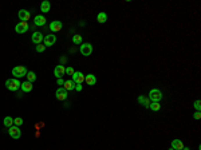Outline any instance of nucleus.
<instances>
[{
	"instance_id": "nucleus-11",
	"label": "nucleus",
	"mask_w": 201,
	"mask_h": 150,
	"mask_svg": "<svg viewBox=\"0 0 201 150\" xmlns=\"http://www.w3.org/2000/svg\"><path fill=\"white\" fill-rule=\"evenodd\" d=\"M17 16H19L20 21H27V20H30V18H31V12L27 10H20L17 12Z\"/></svg>"
},
{
	"instance_id": "nucleus-10",
	"label": "nucleus",
	"mask_w": 201,
	"mask_h": 150,
	"mask_svg": "<svg viewBox=\"0 0 201 150\" xmlns=\"http://www.w3.org/2000/svg\"><path fill=\"white\" fill-rule=\"evenodd\" d=\"M55 97H56V99H58V101H66L69 95H67V91L64 90V88H63V87H59L58 90L55 91Z\"/></svg>"
},
{
	"instance_id": "nucleus-25",
	"label": "nucleus",
	"mask_w": 201,
	"mask_h": 150,
	"mask_svg": "<svg viewBox=\"0 0 201 150\" xmlns=\"http://www.w3.org/2000/svg\"><path fill=\"white\" fill-rule=\"evenodd\" d=\"M73 43H75V44H82V36L80 35H74L73 36Z\"/></svg>"
},
{
	"instance_id": "nucleus-2",
	"label": "nucleus",
	"mask_w": 201,
	"mask_h": 150,
	"mask_svg": "<svg viewBox=\"0 0 201 150\" xmlns=\"http://www.w3.org/2000/svg\"><path fill=\"white\" fill-rule=\"evenodd\" d=\"M148 98H149L150 102H159L162 99V93H161V90H158V88H152V90L149 91Z\"/></svg>"
},
{
	"instance_id": "nucleus-14",
	"label": "nucleus",
	"mask_w": 201,
	"mask_h": 150,
	"mask_svg": "<svg viewBox=\"0 0 201 150\" xmlns=\"http://www.w3.org/2000/svg\"><path fill=\"white\" fill-rule=\"evenodd\" d=\"M85 80H86V83L89 84V86L97 84V77H95L94 74H87L86 77H85Z\"/></svg>"
},
{
	"instance_id": "nucleus-28",
	"label": "nucleus",
	"mask_w": 201,
	"mask_h": 150,
	"mask_svg": "<svg viewBox=\"0 0 201 150\" xmlns=\"http://www.w3.org/2000/svg\"><path fill=\"white\" fill-rule=\"evenodd\" d=\"M194 109H196V111H200L201 110V102L198 101V99L197 101H194Z\"/></svg>"
},
{
	"instance_id": "nucleus-33",
	"label": "nucleus",
	"mask_w": 201,
	"mask_h": 150,
	"mask_svg": "<svg viewBox=\"0 0 201 150\" xmlns=\"http://www.w3.org/2000/svg\"><path fill=\"white\" fill-rule=\"evenodd\" d=\"M66 62H67V58L66 56H62V58H60V64L63 66V63H66Z\"/></svg>"
},
{
	"instance_id": "nucleus-31",
	"label": "nucleus",
	"mask_w": 201,
	"mask_h": 150,
	"mask_svg": "<svg viewBox=\"0 0 201 150\" xmlns=\"http://www.w3.org/2000/svg\"><path fill=\"white\" fill-rule=\"evenodd\" d=\"M193 118H194V119H200V118H201V114H200V111H196V113H194Z\"/></svg>"
},
{
	"instance_id": "nucleus-27",
	"label": "nucleus",
	"mask_w": 201,
	"mask_h": 150,
	"mask_svg": "<svg viewBox=\"0 0 201 150\" xmlns=\"http://www.w3.org/2000/svg\"><path fill=\"white\" fill-rule=\"evenodd\" d=\"M44 50H46V46L43 44V43L36 44V51H38V53H44Z\"/></svg>"
},
{
	"instance_id": "nucleus-29",
	"label": "nucleus",
	"mask_w": 201,
	"mask_h": 150,
	"mask_svg": "<svg viewBox=\"0 0 201 150\" xmlns=\"http://www.w3.org/2000/svg\"><path fill=\"white\" fill-rule=\"evenodd\" d=\"M74 73H75V71H74L73 67H66V75H71V77H73Z\"/></svg>"
},
{
	"instance_id": "nucleus-16",
	"label": "nucleus",
	"mask_w": 201,
	"mask_h": 150,
	"mask_svg": "<svg viewBox=\"0 0 201 150\" xmlns=\"http://www.w3.org/2000/svg\"><path fill=\"white\" fill-rule=\"evenodd\" d=\"M172 149L173 150H182L184 149V143L181 140H173L172 141Z\"/></svg>"
},
{
	"instance_id": "nucleus-30",
	"label": "nucleus",
	"mask_w": 201,
	"mask_h": 150,
	"mask_svg": "<svg viewBox=\"0 0 201 150\" xmlns=\"http://www.w3.org/2000/svg\"><path fill=\"white\" fill-rule=\"evenodd\" d=\"M82 83H76L75 84V88H74V90H76V91H82Z\"/></svg>"
},
{
	"instance_id": "nucleus-18",
	"label": "nucleus",
	"mask_w": 201,
	"mask_h": 150,
	"mask_svg": "<svg viewBox=\"0 0 201 150\" xmlns=\"http://www.w3.org/2000/svg\"><path fill=\"white\" fill-rule=\"evenodd\" d=\"M50 10H51V3L50 1H43L42 4H40V11H42L43 14H47V12H50Z\"/></svg>"
},
{
	"instance_id": "nucleus-24",
	"label": "nucleus",
	"mask_w": 201,
	"mask_h": 150,
	"mask_svg": "<svg viewBox=\"0 0 201 150\" xmlns=\"http://www.w3.org/2000/svg\"><path fill=\"white\" fill-rule=\"evenodd\" d=\"M26 77H27V79H28V82H35V80H36V74L34 73V71H28L27 73V75H26Z\"/></svg>"
},
{
	"instance_id": "nucleus-3",
	"label": "nucleus",
	"mask_w": 201,
	"mask_h": 150,
	"mask_svg": "<svg viewBox=\"0 0 201 150\" xmlns=\"http://www.w3.org/2000/svg\"><path fill=\"white\" fill-rule=\"evenodd\" d=\"M27 68H26L24 66H15L14 68H12V75H14L16 79H19V78H23L27 75Z\"/></svg>"
},
{
	"instance_id": "nucleus-23",
	"label": "nucleus",
	"mask_w": 201,
	"mask_h": 150,
	"mask_svg": "<svg viewBox=\"0 0 201 150\" xmlns=\"http://www.w3.org/2000/svg\"><path fill=\"white\" fill-rule=\"evenodd\" d=\"M149 109L152 111H159V110H161V105H159V102H152Z\"/></svg>"
},
{
	"instance_id": "nucleus-32",
	"label": "nucleus",
	"mask_w": 201,
	"mask_h": 150,
	"mask_svg": "<svg viewBox=\"0 0 201 150\" xmlns=\"http://www.w3.org/2000/svg\"><path fill=\"white\" fill-rule=\"evenodd\" d=\"M64 82H66V80H63L62 78H60V79H58V82H56V83H58L59 86H63V84H64Z\"/></svg>"
},
{
	"instance_id": "nucleus-13",
	"label": "nucleus",
	"mask_w": 201,
	"mask_h": 150,
	"mask_svg": "<svg viewBox=\"0 0 201 150\" xmlns=\"http://www.w3.org/2000/svg\"><path fill=\"white\" fill-rule=\"evenodd\" d=\"M62 27H63V24H62V21L60 20H54V21H51V24H50V30H51L52 32L60 31Z\"/></svg>"
},
{
	"instance_id": "nucleus-7",
	"label": "nucleus",
	"mask_w": 201,
	"mask_h": 150,
	"mask_svg": "<svg viewBox=\"0 0 201 150\" xmlns=\"http://www.w3.org/2000/svg\"><path fill=\"white\" fill-rule=\"evenodd\" d=\"M54 75H55L58 79H60L63 75H66V67L62 66V64L55 66V68H54Z\"/></svg>"
},
{
	"instance_id": "nucleus-4",
	"label": "nucleus",
	"mask_w": 201,
	"mask_h": 150,
	"mask_svg": "<svg viewBox=\"0 0 201 150\" xmlns=\"http://www.w3.org/2000/svg\"><path fill=\"white\" fill-rule=\"evenodd\" d=\"M79 51L83 56H90L93 54V44L91 43H82Z\"/></svg>"
},
{
	"instance_id": "nucleus-34",
	"label": "nucleus",
	"mask_w": 201,
	"mask_h": 150,
	"mask_svg": "<svg viewBox=\"0 0 201 150\" xmlns=\"http://www.w3.org/2000/svg\"><path fill=\"white\" fill-rule=\"evenodd\" d=\"M182 150H191V149H189V147H185V146H184V149H182Z\"/></svg>"
},
{
	"instance_id": "nucleus-9",
	"label": "nucleus",
	"mask_w": 201,
	"mask_h": 150,
	"mask_svg": "<svg viewBox=\"0 0 201 150\" xmlns=\"http://www.w3.org/2000/svg\"><path fill=\"white\" fill-rule=\"evenodd\" d=\"M44 46L46 47H51V46H54L55 44V42H56V36L54 35V34H49V35H46L44 36Z\"/></svg>"
},
{
	"instance_id": "nucleus-17",
	"label": "nucleus",
	"mask_w": 201,
	"mask_h": 150,
	"mask_svg": "<svg viewBox=\"0 0 201 150\" xmlns=\"http://www.w3.org/2000/svg\"><path fill=\"white\" fill-rule=\"evenodd\" d=\"M138 103H141V105H143L146 109H149V106H150V101H149V98L148 97H145V95H139L138 97Z\"/></svg>"
},
{
	"instance_id": "nucleus-1",
	"label": "nucleus",
	"mask_w": 201,
	"mask_h": 150,
	"mask_svg": "<svg viewBox=\"0 0 201 150\" xmlns=\"http://www.w3.org/2000/svg\"><path fill=\"white\" fill-rule=\"evenodd\" d=\"M20 86H21L20 80L16 79V78L6 80V87H7V90H10V91H17L20 88Z\"/></svg>"
},
{
	"instance_id": "nucleus-15",
	"label": "nucleus",
	"mask_w": 201,
	"mask_h": 150,
	"mask_svg": "<svg viewBox=\"0 0 201 150\" xmlns=\"http://www.w3.org/2000/svg\"><path fill=\"white\" fill-rule=\"evenodd\" d=\"M46 18L43 16V15H36L34 18V23H35V26H38V27H40V26H44L46 24Z\"/></svg>"
},
{
	"instance_id": "nucleus-21",
	"label": "nucleus",
	"mask_w": 201,
	"mask_h": 150,
	"mask_svg": "<svg viewBox=\"0 0 201 150\" xmlns=\"http://www.w3.org/2000/svg\"><path fill=\"white\" fill-rule=\"evenodd\" d=\"M63 86H64L63 88H64L66 91H71V90H74V88H75V83H74L73 80H66Z\"/></svg>"
},
{
	"instance_id": "nucleus-5",
	"label": "nucleus",
	"mask_w": 201,
	"mask_h": 150,
	"mask_svg": "<svg viewBox=\"0 0 201 150\" xmlns=\"http://www.w3.org/2000/svg\"><path fill=\"white\" fill-rule=\"evenodd\" d=\"M8 134H10L14 140H19L21 137V130L17 127V126H11V127H8Z\"/></svg>"
},
{
	"instance_id": "nucleus-26",
	"label": "nucleus",
	"mask_w": 201,
	"mask_h": 150,
	"mask_svg": "<svg viewBox=\"0 0 201 150\" xmlns=\"http://www.w3.org/2000/svg\"><path fill=\"white\" fill-rule=\"evenodd\" d=\"M14 123H15V126H17V127H19V126L23 125V119H21L20 117H17V118H14Z\"/></svg>"
},
{
	"instance_id": "nucleus-6",
	"label": "nucleus",
	"mask_w": 201,
	"mask_h": 150,
	"mask_svg": "<svg viewBox=\"0 0 201 150\" xmlns=\"http://www.w3.org/2000/svg\"><path fill=\"white\" fill-rule=\"evenodd\" d=\"M28 23L27 21H19L16 26H15V31L17 32V34H24V32L28 31Z\"/></svg>"
},
{
	"instance_id": "nucleus-19",
	"label": "nucleus",
	"mask_w": 201,
	"mask_h": 150,
	"mask_svg": "<svg viewBox=\"0 0 201 150\" xmlns=\"http://www.w3.org/2000/svg\"><path fill=\"white\" fill-rule=\"evenodd\" d=\"M20 88H21V91H24V93H30V91H32V83L28 82V80L27 82H23Z\"/></svg>"
},
{
	"instance_id": "nucleus-8",
	"label": "nucleus",
	"mask_w": 201,
	"mask_h": 150,
	"mask_svg": "<svg viewBox=\"0 0 201 150\" xmlns=\"http://www.w3.org/2000/svg\"><path fill=\"white\" fill-rule=\"evenodd\" d=\"M85 77H86V75H85L83 73H80V71H75V73L73 74V82L74 83H83L85 82Z\"/></svg>"
},
{
	"instance_id": "nucleus-12",
	"label": "nucleus",
	"mask_w": 201,
	"mask_h": 150,
	"mask_svg": "<svg viewBox=\"0 0 201 150\" xmlns=\"http://www.w3.org/2000/svg\"><path fill=\"white\" fill-rule=\"evenodd\" d=\"M32 43H35V44H40V43H43V34L39 31H35L34 34H32V38H31Z\"/></svg>"
},
{
	"instance_id": "nucleus-20",
	"label": "nucleus",
	"mask_w": 201,
	"mask_h": 150,
	"mask_svg": "<svg viewBox=\"0 0 201 150\" xmlns=\"http://www.w3.org/2000/svg\"><path fill=\"white\" fill-rule=\"evenodd\" d=\"M97 21H98V23H100V24L106 23V21H107V14H105V12H99V14L97 15Z\"/></svg>"
},
{
	"instance_id": "nucleus-22",
	"label": "nucleus",
	"mask_w": 201,
	"mask_h": 150,
	"mask_svg": "<svg viewBox=\"0 0 201 150\" xmlns=\"http://www.w3.org/2000/svg\"><path fill=\"white\" fill-rule=\"evenodd\" d=\"M3 123H4V126H6V127H11V126H14V118L8 115V117H6V118H4Z\"/></svg>"
}]
</instances>
